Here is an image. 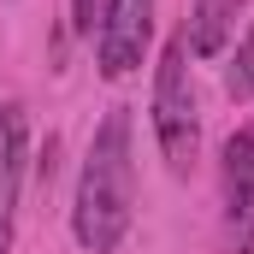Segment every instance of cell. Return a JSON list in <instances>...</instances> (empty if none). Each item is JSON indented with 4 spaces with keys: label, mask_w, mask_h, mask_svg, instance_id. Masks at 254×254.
<instances>
[{
    "label": "cell",
    "mask_w": 254,
    "mask_h": 254,
    "mask_svg": "<svg viewBox=\"0 0 254 254\" xmlns=\"http://www.w3.org/2000/svg\"><path fill=\"white\" fill-rule=\"evenodd\" d=\"M136 219V154H130V107H107L89 136L77 195H71V237L83 254H113Z\"/></svg>",
    "instance_id": "cell-1"
},
{
    "label": "cell",
    "mask_w": 254,
    "mask_h": 254,
    "mask_svg": "<svg viewBox=\"0 0 254 254\" xmlns=\"http://www.w3.org/2000/svg\"><path fill=\"white\" fill-rule=\"evenodd\" d=\"M190 42L184 30L166 36L160 60H154V101H148V119H154V142H160V160L172 178H190L195 160H201V101H195V71H190Z\"/></svg>",
    "instance_id": "cell-2"
},
{
    "label": "cell",
    "mask_w": 254,
    "mask_h": 254,
    "mask_svg": "<svg viewBox=\"0 0 254 254\" xmlns=\"http://www.w3.org/2000/svg\"><path fill=\"white\" fill-rule=\"evenodd\" d=\"M95 65L107 83H125L136 65L148 60V42H154V0H101V18H95Z\"/></svg>",
    "instance_id": "cell-3"
},
{
    "label": "cell",
    "mask_w": 254,
    "mask_h": 254,
    "mask_svg": "<svg viewBox=\"0 0 254 254\" xmlns=\"http://www.w3.org/2000/svg\"><path fill=\"white\" fill-rule=\"evenodd\" d=\"M219 195H225V243L254 254V125H237L219 148Z\"/></svg>",
    "instance_id": "cell-4"
},
{
    "label": "cell",
    "mask_w": 254,
    "mask_h": 254,
    "mask_svg": "<svg viewBox=\"0 0 254 254\" xmlns=\"http://www.w3.org/2000/svg\"><path fill=\"white\" fill-rule=\"evenodd\" d=\"M24 172H30V113L18 101L0 107V254H12L18 231V201H24Z\"/></svg>",
    "instance_id": "cell-5"
},
{
    "label": "cell",
    "mask_w": 254,
    "mask_h": 254,
    "mask_svg": "<svg viewBox=\"0 0 254 254\" xmlns=\"http://www.w3.org/2000/svg\"><path fill=\"white\" fill-rule=\"evenodd\" d=\"M249 12V0H195L190 24H184V42H190L195 60H219L237 36V18Z\"/></svg>",
    "instance_id": "cell-6"
},
{
    "label": "cell",
    "mask_w": 254,
    "mask_h": 254,
    "mask_svg": "<svg viewBox=\"0 0 254 254\" xmlns=\"http://www.w3.org/2000/svg\"><path fill=\"white\" fill-rule=\"evenodd\" d=\"M225 95L231 101H254V24H249V36L237 42L231 65H225Z\"/></svg>",
    "instance_id": "cell-7"
},
{
    "label": "cell",
    "mask_w": 254,
    "mask_h": 254,
    "mask_svg": "<svg viewBox=\"0 0 254 254\" xmlns=\"http://www.w3.org/2000/svg\"><path fill=\"white\" fill-rule=\"evenodd\" d=\"M95 18H101V0H71V30L77 36H95Z\"/></svg>",
    "instance_id": "cell-8"
}]
</instances>
